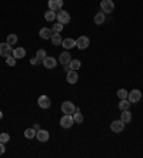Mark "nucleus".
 Wrapping results in <instances>:
<instances>
[{
  "label": "nucleus",
  "mask_w": 143,
  "mask_h": 158,
  "mask_svg": "<svg viewBox=\"0 0 143 158\" xmlns=\"http://www.w3.org/2000/svg\"><path fill=\"white\" fill-rule=\"evenodd\" d=\"M73 120H74V123H83V114H82L80 111H74L73 113Z\"/></svg>",
  "instance_id": "26"
},
{
  "label": "nucleus",
  "mask_w": 143,
  "mask_h": 158,
  "mask_svg": "<svg viewBox=\"0 0 143 158\" xmlns=\"http://www.w3.org/2000/svg\"><path fill=\"white\" fill-rule=\"evenodd\" d=\"M73 124H74V120L72 114H65L60 118V125H62L63 128H70Z\"/></svg>",
  "instance_id": "2"
},
{
  "label": "nucleus",
  "mask_w": 143,
  "mask_h": 158,
  "mask_svg": "<svg viewBox=\"0 0 143 158\" xmlns=\"http://www.w3.org/2000/svg\"><path fill=\"white\" fill-rule=\"evenodd\" d=\"M120 120L123 123H130L132 121V113H130V111L129 110H125V111H122V114H120Z\"/></svg>",
  "instance_id": "19"
},
{
  "label": "nucleus",
  "mask_w": 143,
  "mask_h": 158,
  "mask_svg": "<svg viewBox=\"0 0 143 158\" xmlns=\"http://www.w3.org/2000/svg\"><path fill=\"white\" fill-rule=\"evenodd\" d=\"M127 94H129V93L126 91L125 88H120V90H119V91H118V97H119V98H120V100H123V98H127Z\"/></svg>",
  "instance_id": "29"
},
{
  "label": "nucleus",
  "mask_w": 143,
  "mask_h": 158,
  "mask_svg": "<svg viewBox=\"0 0 143 158\" xmlns=\"http://www.w3.org/2000/svg\"><path fill=\"white\" fill-rule=\"evenodd\" d=\"M93 22H95V24L100 26V24H103V23L106 22V15H105L103 11H99V13H96L95 17H93Z\"/></svg>",
  "instance_id": "15"
},
{
  "label": "nucleus",
  "mask_w": 143,
  "mask_h": 158,
  "mask_svg": "<svg viewBox=\"0 0 143 158\" xmlns=\"http://www.w3.org/2000/svg\"><path fill=\"white\" fill-rule=\"evenodd\" d=\"M50 40H51V44H53V46H62L63 39H62V36H60V34L53 33V36L50 37Z\"/></svg>",
  "instance_id": "20"
},
{
  "label": "nucleus",
  "mask_w": 143,
  "mask_h": 158,
  "mask_svg": "<svg viewBox=\"0 0 143 158\" xmlns=\"http://www.w3.org/2000/svg\"><path fill=\"white\" fill-rule=\"evenodd\" d=\"M62 111H63V114H73L74 111H76V106L72 101H65L62 104Z\"/></svg>",
  "instance_id": "5"
},
{
  "label": "nucleus",
  "mask_w": 143,
  "mask_h": 158,
  "mask_svg": "<svg viewBox=\"0 0 143 158\" xmlns=\"http://www.w3.org/2000/svg\"><path fill=\"white\" fill-rule=\"evenodd\" d=\"M62 30H63V24L62 23H55V24H53V27H51V31H53V33H57V34H60L62 33Z\"/></svg>",
  "instance_id": "25"
},
{
  "label": "nucleus",
  "mask_w": 143,
  "mask_h": 158,
  "mask_svg": "<svg viewBox=\"0 0 143 158\" xmlns=\"http://www.w3.org/2000/svg\"><path fill=\"white\" fill-rule=\"evenodd\" d=\"M123 128H125V123L122 121V120H114V121H112V124H110V130L113 132H122Z\"/></svg>",
  "instance_id": "8"
},
{
  "label": "nucleus",
  "mask_w": 143,
  "mask_h": 158,
  "mask_svg": "<svg viewBox=\"0 0 143 158\" xmlns=\"http://www.w3.org/2000/svg\"><path fill=\"white\" fill-rule=\"evenodd\" d=\"M10 140V135H9L7 132H2L0 134V143H7Z\"/></svg>",
  "instance_id": "31"
},
{
  "label": "nucleus",
  "mask_w": 143,
  "mask_h": 158,
  "mask_svg": "<svg viewBox=\"0 0 143 158\" xmlns=\"http://www.w3.org/2000/svg\"><path fill=\"white\" fill-rule=\"evenodd\" d=\"M47 6L50 10L59 11V10H62V7H63V0H49Z\"/></svg>",
  "instance_id": "9"
},
{
  "label": "nucleus",
  "mask_w": 143,
  "mask_h": 158,
  "mask_svg": "<svg viewBox=\"0 0 143 158\" xmlns=\"http://www.w3.org/2000/svg\"><path fill=\"white\" fill-rule=\"evenodd\" d=\"M17 36H16V34H9L7 36V43L10 44V46H15L16 43H17Z\"/></svg>",
  "instance_id": "27"
},
{
  "label": "nucleus",
  "mask_w": 143,
  "mask_h": 158,
  "mask_svg": "<svg viewBox=\"0 0 143 158\" xmlns=\"http://www.w3.org/2000/svg\"><path fill=\"white\" fill-rule=\"evenodd\" d=\"M4 151H6V148H4V143H0V155H3Z\"/></svg>",
  "instance_id": "32"
},
{
  "label": "nucleus",
  "mask_w": 143,
  "mask_h": 158,
  "mask_svg": "<svg viewBox=\"0 0 143 158\" xmlns=\"http://www.w3.org/2000/svg\"><path fill=\"white\" fill-rule=\"evenodd\" d=\"M2 117H3V113H2V111H0V118H2Z\"/></svg>",
  "instance_id": "35"
},
{
  "label": "nucleus",
  "mask_w": 143,
  "mask_h": 158,
  "mask_svg": "<svg viewBox=\"0 0 143 158\" xmlns=\"http://www.w3.org/2000/svg\"><path fill=\"white\" fill-rule=\"evenodd\" d=\"M70 60H72V56H70L67 52H63L62 54H60V57H59L60 64H63V66H66V64H69Z\"/></svg>",
  "instance_id": "18"
},
{
  "label": "nucleus",
  "mask_w": 143,
  "mask_h": 158,
  "mask_svg": "<svg viewBox=\"0 0 143 158\" xmlns=\"http://www.w3.org/2000/svg\"><path fill=\"white\" fill-rule=\"evenodd\" d=\"M56 17H57V15H56V11L50 10V9H49V10L46 11V13H44V19H46L47 22H55Z\"/></svg>",
  "instance_id": "21"
},
{
  "label": "nucleus",
  "mask_w": 143,
  "mask_h": 158,
  "mask_svg": "<svg viewBox=\"0 0 143 158\" xmlns=\"http://www.w3.org/2000/svg\"><path fill=\"white\" fill-rule=\"evenodd\" d=\"M46 56H47V54H46V52H44L43 48H40V50H37V53H36V57H37V59H39V60H40V61H43V59H44V57H46Z\"/></svg>",
  "instance_id": "30"
},
{
  "label": "nucleus",
  "mask_w": 143,
  "mask_h": 158,
  "mask_svg": "<svg viewBox=\"0 0 143 158\" xmlns=\"http://www.w3.org/2000/svg\"><path fill=\"white\" fill-rule=\"evenodd\" d=\"M39 36H40L42 39H44V40H49V39L53 36V31H51V29H49V27H42L40 31H39Z\"/></svg>",
  "instance_id": "14"
},
{
  "label": "nucleus",
  "mask_w": 143,
  "mask_h": 158,
  "mask_svg": "<svg viewBox=\"0 0 143 158\" xmlns=\"http://www.w3.org/2000/svg\"><path fill=\"white\" fill-rule=\"evenodd\" d=\"M39 61H40V60L37 59V57H34V59L30 60V64H39Z\"/></svg>",
  "instance_id": "33"
},
{
  "label": "nucleus",
  "mask_w": 143,
  "mask_h": 158,
  "mask_svg": "<svg viewBox=\"0 0 143 158\" xmlns=\"http://www.w3.org/2000/svg\"><path fill=\"white\" fill-rule=\"evenodd\" d=\"M80 60H70L69 63V67H70V70H79L80 69Z\"/></svg>",
  "instance_id": "24"
},
{
  "label": "nucleus",
  "mask_w": 143,
  "mask_h": 158,
  "mask_svg": "<svg viewBox=\"0 0 143 158\" xmlns=\"http://www.w3.org/2000/svg\"><path fill=\"white\" fill-rule=\"evenodd\" d=\"M100 9H102V11L105 15L106 13H112L114 10V3L112 0H102L100 2Z\"/></svg>",
  "instance_id": "1"
},
{
  "label": "nucleus",
  "mask_w": 143,
  "mask_h": 158,
  "mask_svg": "<svg viewBox=\"0 0 143 158\" xmlns=\"http://www.w3.org/2000/svg\"><path fill=\"white\" fill-rule=\"evenodd\" d=\"M25 137L27 138V140H32V138L36 137V131L33 130V127H32V128H26L25 130Z\"/></svg>",
  "instance_id": "22"
},
{
  "label": "nucleus",
  "mask_w": 143,
  "mask_h": 158,
  "mask_svg": "<svg viewBox=\"0 0 143 158\" xmlns=\"http://www.w3.org/2000/svg\"><path fill=\"white\" fill-rule=\"evenodd\" d=\"M49 137H50V135H49V131H47V130H39V131L36 132V138L40 141V143L47 141Z\"/></svg>",
  "instance_id": "13"
},
{
  "label": "nucleus",
  "mask_w": 143,
  "mask_h": 158,
  "mask_svg": "<svg viewBox=\"0 0 143 158\" xmlns=\"http://www.w3.org/2000/svg\"><path fill=\"white\" fill-rule=\"evenodd\" d=\"M129 106H130V101H129L127 98H123V100H120V103H119V108H120L122 111L129 110Z\"/></svg>",
  "instance_id": "23"
},
{
  "label": "nucleus",
  "mask_w": 143,
  "mask_h": 158,
  "mask_svg": "<svg viewBox=\"0 0 143 158\" xmlns=\"http://www.w3.org/2000/svg\"><path fill=\"white\" fill-rule=\"evenodd\" d=\"M67 83L69 84H76L77 80H79V74H77L76 70H69L67 71V77H66Z\"/></svg>",
  "instance_id": "12"
},
{
  "label": "nucleus",
  "mask_w": 143,
  "mask_h": 158,
  "mask_svg": "<svg viewBox=\"0 0 143 158\" xmlns=\"http://www.w3.org/2000/svg\"><path fill=\"white\" fill-rule=\"evenodd\" d=\"M37 104H39V107L40 108H43V110H46V108H49L50 107V98H49L47 96H40L39 98H37Z\"/></svg>",
  "instance_id": "11"
},
{
  "label": "nucleus",
  "mask_w": 143,
  "mask_h": 158,
  "mask_svg": "<svg viewBox=\"0 0 143 158\" xmlns=\"http://www.w3.org/2000/svg\"><path fill=\"white\" fill-rule=\"evenodd\" d=\"M62 47H65L66 50H69V48H73L76 47V40H73V39H65V40L62 41Z\"/></svg>",
  "instance_id": "17"
},
{
  "label": "nucleus",
  "mask_w": 143,
  "mask_h": 158,
  "mask_svg": "<svg viewBox=\"0 0 143 158\" xmlns=\"http://www.w3.org/2000/svg\"><path fill=\"white\" fill-rule=\"evenodd\" d=\"M11 56H13L16 60L23 59V57H26V50L23 47H17V48H15V50L11 52Z\"/></svg>",
  "instance_id": "16"
},
{
  "label": "nucleus",
  "mask_w": 143,
  "mask_h": 158,
  "mask_svg": "<svg viewBox=\"0 0 143 158\" xmlns=\"http://www.w3.org/2000/svg\"><path fill=\"white\" fill-rule=\"evenodd\" d=\"M33 130L37 132V131H39V130H40V125H39V124H34V125H33Z\"/></svg>",
  "instance_id": "34"
},
{
  "label": "nucleus",
  "mask_w": 143,
  "mask_h": 158,
  "mask_svg": "<svg viewBox=\"0 0 143 158\" xmlns=\"http://www.w3.org/2000/svg\"><path fill=\"white\" fill-rule=\"evenodd\" d=\"M6 64H7L9 67H15L16 66V59L13 57V56H7V57H6Z\"/></svg>",
  "instance_id": "28"
},
{
  "label": "nucleus",
  "mask_w": 143,
  "mask_h": 158,
  "mask_svg": "<svg viewBox=\"0 0 143 158\" xmlns=\"http://www.w3.org/2000/svg\"><path fill=\"white\" fill-rule=\"evenodd\" d=\"M127 98L130 103H139L140 98H142V93H140V90L135 88V90H132V91L127 94Z\"/></svg>",
  "instance_id": "3"
},
{
  "label": "nucleus",
  "mask_w": 143,
  "mask_h": 158,
  "mask_svg": "<svg viewBox=\"0 0 143 158\" xmlns=\"http://www.w3.org/2000/svg\"><path fill=\"white\" fill-rule=\"evenodd\" d=\"M11 52H13V50H11V46L7 41H6V43H0V56L7 57V56H10Z\"/></svg>",
  "instance_id": "10"
},
{
  "label": "nucleus",
  "mask_w": 143,
  "mask_h": 158,
  "mask_svg": "<svg viewBox=\"0 0 143 158\" xmlns=\"http://www.w3.org/2000/svg\"><path fill=\"white\" fill-rule=\"evenodd\" d=\"M57 22L59 23H62L63 26L65 24H67V23H70V15L67 13V11H65V10H59V13H57Z\"/></svg>",
  "instance_id": "6"
},
{
  "label": "nucleus",
  "mask_w": 143,
  "mask_h": 158,
  "mask_svg": "<svg viewBox=\"0 0 143 158\" xmlns=\"http://www.w3.org/2000/svg\"><path fill=\"white\" fill-rule=\"evenodd\" d=\"M89 43H90V40H89V37L86 36H80L79 39L76 40V47L80 48V50H84V48L89 47Z\"/></svg>",
  "instance_id": "7"
},
{
  "label": "nucleus",
  "mask_w": 143,
  "mask_h": 158,
  "mask_svg": "<svg viewBox=\"0 0 143 158\" xmlns=\"http://www.w3.org/2000/svg\"><path fill=\"white\" fill-rule=\"evenodd\" d=\"M43 66H44V69H49V70H51V69H55V67L57 66V60H56L55 57L46 56V57L43 59Z\"/></svg>",
  "instance_id": "4"
}]
</instances>
